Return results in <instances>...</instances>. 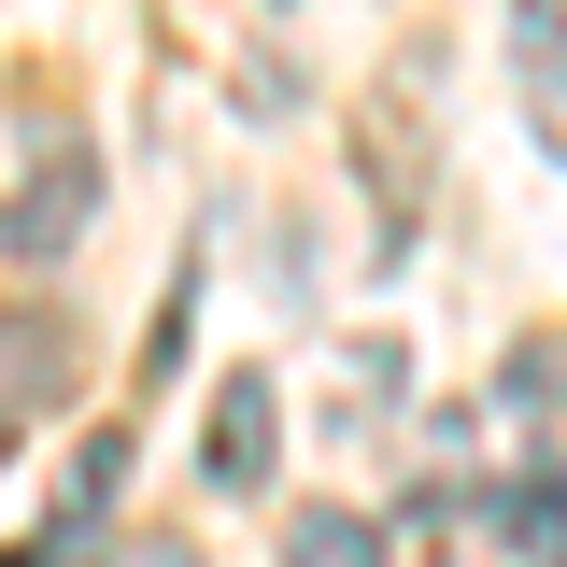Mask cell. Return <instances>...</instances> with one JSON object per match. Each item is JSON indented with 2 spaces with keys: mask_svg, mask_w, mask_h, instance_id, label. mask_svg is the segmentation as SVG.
Here are the masks:
<instances>
[{
  "mask_svg": "<svg viewBox=\"0 0 567 567\" xmlns=\"http://www.w3.org/2000/svg\"><path fill=\"white\" fill-rule=\"evenodd\" d=\"M85 213H100V171H85V142H58V156L14 185V213H0V256H14V270H43V256L85 241Z\"/></svg>",
  "mask_w": 567,
  "mask_h": 567,
  "instance_id": "1",
  "label": "cell"
},
{
  "mask_svg": "<svg viewBox=\"0 0 567 567\" xmlns=\"http://www.w3.org/2000/svg\"><path fill=\"white\" fill-rule=\"evenodd\" d=\"M270 412H284L270 369H227V383H213V483H227V496L270 483Z\"/></svg>",
  "mask_w": 567,
  "mask_h": 567,
  "instance_id": "2",
  "label": "cell"
},
{
  "mask_svg": "<svg viewBox=\"0 0 567 567\" xmlns=\"http://www.w3.org/2000/svg\"><path fill=\"white\" fill-rule=\"evenodd\" d=\"M43 398H71V327L58 312H0V425H29Z\"/></svg>",
  "mask_w": 567,
  "mask_h": 567,
  "instance_id": "3",
  "label": "cell"
},
{
  "mask_svg": "<svg viewBox=\"0 0 567 567\" xmlns=\"http://www.w3.org/2000/svg\"><path fill=\"white\" fill-rule=\"evenodd\" d=\"M483 511H496V539H511V567H567V468H511Z\"/></svg>",
  "mask_w": 567,
  "mask_h": 567,
  "instance_id": "4",
  "label": "cell"
},
{
  "mask_svg": "<svg viewBox=\"0 0 567 567\" xmlns=\"http://www.w3.org/2000/svg\"><path fill=\"white\" fill-rule=\"evenodd\" d=\"M114 483H128V440H114V425H85V454H71V496H58V525H43V554H85V539H100V511H114Z\"/></svg>",
  "mask_w": 567,
  "mask_h": 567,
  "instance_id": "5",
  "label": "cell"
},
{
  "mask_svg": "<svg viewBox=\"0 0 567 567\" xmlns=\"http://www.w3.org/2000/svg\"><path fill=\"white\" fill-rule=\"evenodd\" d=\"M284 567H398L369 511H284Z\"/></svg>",
  "mask_w": 567,
  "mask_h": 567,
  "instance_id": "6",
  "label": "cell"
},
{
  "mask_svg": "<svg viewBox=\"0 0 567 567\" xmlns=\"http://www.w3.org/2000/svg\"><path fill=\"white\" fill-rule=\"evenodd\" d=\"M525 128L554 142V171H567V58H525Z\"/></svg>",
  "mask_w": 567,
  "mask_h": 567,
  "instance_id": "7",
  "label": "cell"
},
{
  "mask_svg": "<svg viewBox=\"0 0 567 567\" xmlns=\"http://www.w3.org/2000/svg\"><path fill=\"white\" fill-rule=\"evenodd\" d=\"M496 398H567V327H554V341H525V354H511V369H496Z\"/></svg>",
  "mask_w": 567,
  "mask_h": 567,
  "instance_id": "8",
  "label": "cell"
},
{
  "mask_svg": "<svg viewBox=\"0 0 567 567\" xmlns=\"http://www.w3.org/2000/svg\"><path fill=\"white\" fill-rule=\"evenodd\" d=\"M511 43L525 58H567V0H511Z\"/></svg>",
  "mask_w": 567,
  "mask_h": 567,
  "instance_id": "9",
  "label": "cell"
},
{
  "mask_svg": "<svg viewBox=\"0 0 567 567\" xmlns=\"http://www.w3.org/2000/svg\"><path fill=\"white\" fill-rule=\"evenodd\" d=\"M114 567H199V539H128Z\"/></svg>",
  "mask_w": 567,
  "mask_h": 567,
  "instance_id": "10",
  "label": "cell"
}]
</instances>
